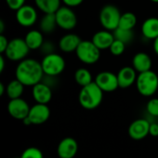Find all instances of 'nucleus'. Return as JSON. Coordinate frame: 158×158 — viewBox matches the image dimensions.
Returning <instances> with one entry per match:
<instances>
[{
    "instance_id": "16",
    "label": "nucleus",
    "mask_w": 158,
    "mask_h": 158,
    "mask_svg": "<svg viewBox=\"0 0 158 158\" xmlns=\"http://www.w3.org/2000/svg\"><path fill=\"white\" fill-rule=\"evenodd\" d=\"M32 97L37 104L47 105L52 99V90L47 84L39 82L32 86Z\"/></svg>"
},
{
    "instance_id": "40",
    "label": "nucleus",
    "mask_w": 158,
    "mask_h": 158,
    "mask_svg": "<svg viewBox=\"0 0 158 158\" xmlns=\"http://www.w3.org/2000/svg\"><path fill=\"white\" fill-rule=\"evenodd\" d=\"M15 158H20V156H19V157H15Z\"/></svg>"
},
{
    "instance_id": "8",
    "label": "nucleus",
    "mask_w": 158,
    "mask_h": 158,
    "mask_svg": "<svg viewBox=\"0 0 158 158\" xmlns=\"http://www.w3.org/2000/svg\"><path fill=\"white\" fill-rule=\"evenodd\" d=\"M56 24L59 28L65 31H71L73 30L78 22L77 16L75 12L67 6H60L58 10L55 13Z\"/></svg>"
},
{
    "instance_id": "2",
    "label": "nucleus",
    "mask_w": 158,
    "mask_h": 158,
    "mask_svg": "<svg viewBox=\"0 0 158 158\" xmlns=\"http://www.w3.org/2000/svg\"><path fill=\"white\" fill-rule=\"evenodd\" d=\"M103 97L104 92L94 81H93L92 83L81 87L79 94V103L84 109L94 110L101 105Z\"/></svg>"
},
{
    "instance_id": "6",
    "label": "nucleus",
    "mask_w": 158,
    "mask_h": 158,
    "mask_svg": "<svg viewBox=\"0 0 158 158\" xmlns=\"http://www.w3.org/2000/svg\"><path fill=\"white\" fill-rule=\"evenodd\" d=\"M42 68L44 73L49 77H56L61 74L66 68V61L62 56L56 53L45 55L43 58Z\"/></svg>"
},
{
    "instance_id": "41",
    "label": "nucleus",
    "mask_w": 158,
    "mask_h": 158,
    "mask_svg": "<svg viewBox=\"0 0 158 158\" xmlns=\"http://www.w3.org/2000/svg\"><path fill=\"white\" fill-rule=\"evenodd\" d=\"M157 122H158V120H157Z\"/></svg>"
},
{
    "instance_id": "12",
    "label": "nucleus",
    "mask_w": 158,
    "mask_h": 158,
    "mask_svg": "<svg viewBox=\"0 0 158 158\" xmlns=\"http://www.w3.org/2000/svg\"><path fill=\"white\" fill-rule=\"evenodd\" d=\"M50 113L51 112L47 105L36 103L31 107L28 118L32 125H42L49 119Z\"/></svg>"
},
{
    "instance_id": "1",
    "label": "nucleus",
    "mask_w": 158,
    "mask_h": 158,
    "mask_svg": "<svg viewBox=\"0 0 158 158\" xmlns=\"http://www.w3.org/2000/svg\"><path fill=\"white\" fill-rule=\"evenodd\" d=\"M44 74L42 64L33 58H25L21 60L15 71L16 79L24 86H34L41 82Z\"/></svg>"
},
{
    "instance_id": "4",
    "label": "nucleus",
    "mask_w": 158,
    "mask_h": 158,
    "mask_svg": "<svg viewBox=\"0 0 158 158\" xmlns=\"http://www.w3.org/2000/svg\"><path fill=\"white\" fill-rule=\"evenodd\" d=\"M101 50L95 46L92 41L83 40L79 44L76 50V56L78 59L86 65L95 64L101 56Z\"/></svg>"
},
{
    "instance_id": "13",
    "label": "nucleus",
    "mask_w": 158,
    "mask_h": 158,
    "mask_svg": "<svg viewBox=\"0 0 158 158\" xmlns=\"http://www.w3.org/2000/svg\"><path fill=\"white\" fill-rule=\"evenodd\" d=\"M150 122L144 118H139L131 122L129 127V136L135 141H141L146 138L149 134Z\"/></svg>"
},
{
    "instance_id": "38",
    "label": "nucleus",
    "mask_w": 158,
    "mask_h": 158,
    "mask_svg": "<svg viewBox=\"0 0 158 158\" xmlns=\"http://www.w3.org/2000/svg\"><path fill=\"white\" fill-rule=\"evenodd\" d=\"M5 31V24H4V21L3 20H0V34H3Z\"/></svg>"
},
{
    "instance_id": "30",
    "label": "nucleus",
    "mask_w": 158,
    "mask_h": 158,
    "mask_svg": "<svg viewBox=\"0 0 158 158\" xmlns=\"http://www.w3.org/2000/svg\"><path fill=\"white\" fill-rule=\"evenodd\" d=\"M146 110L151 116L158 118V98H152L149 100L146 105Z\"/></svg>"
},
{
    "instance_id": "20",
    "label": "nucleus",
    "mask_w": 158,
    "mask_h": 158,
    "mask_svg": "<svg viewBox=\"0 0 158 158\" xmlns=\"http://www.w3.org/2000/svg\"><path fill=\"white\" fill-rule=\"evenodd\" d=\"M142 33L143 37L149 40H155L158 37V18H148L142 25Z\"/></svg>"
},
{
    "instance_id": "17",
    "label": "nucleus",
    "mask_w": 158,
    "mask_h": 158,
    "mask_svg": "<svg viewBox=\"0 0 158 158\" xmlns=\"http://www.w3.org/2000/svg\"><path fill=\"white\" fill-rule=\"evenodd\" d=\"M81 41L82 40L80 38L79 35L75 33H67L60 38L58 42V45L62 52L72 53V52H76Z\"/></svg>"
},
{
    "instance_id": "34",
    "label": "nucleus",
    "mask_w": 158,
    "mask_h": 158,
    "mask_svg": "<svg viewBox=\"0 0 158 158\" xmlns=\"http://www.w3.org/2000/svg\"><path fill=\"white\" fill-rule=\"evenodd\" d=\"M149 135H151L153 137H158V122L150 124Z\"/></svg>"
},
{
    "instance_id": "25",
    "label": "nucleus",
    "mask_w": 158,
    "mask_h": 158,
    "mask_svg": "<svg viewBox=\"0 0 158 158\" xmlns=\"http://www.w3.org/2000/svg\"><path fill=\"white\" fill-rule=\"evenodd\" d=\"M74 79H75V81L81 87H84L93 82L92 73L89 71V69H87L85 68L78 69L74 74Z\"/></svg>"
},
{
    "instance_id": "22",
    "label": "nucleus",
    "mask_w": 158,
    "mask_h": 158,
    "mask_svg": "<svg viewBox=\"0 0 158 158\" xmlns=\"http://www.w3.org/2000/svg\"><path fill=\"white\" fill-rule=\"evenodd\" d=\"M38 9L44 14H54L60 7L61 0H34Z\"/></svg>"
},
{
    "instance_id": "35",
    "label": "nucleus",
    "mask_w": 158,
    "mask_h": 158,
    "mask_svg": "<svg viewBox=\"0 0 158 158\" xmlns=\"http://www.w3.org/2000/svg\"><path fill=\"white\" fill-rule=\"evenodd\" d=\"M4 69H5V58L1 54L0 55V73L4 71Z\"/></svg>"
},
{
    "instance_id": "14",
    "label": "nucleus",
    "mask_w": 158,
    "mask_h": 158,
    "mask_svg": "<svg viewBox=\"0 0 158 158\" xmlns=\"http://www.w3.org/2000/svg\"><path fill=\"white\" fill-rule=\"evenodd\" d=\"M78 143L71 137H66L57 145V156L59 158H73L78 153Z\"/></svg>"
},
{
    "instance_id": "18",
    "label": "nucleus",
    "mask_w": 158,
    "mask_h": 158,
    "mask_svg": "<svg viewBox=\"0 0 158 158\" xmlns=\"http://www.w3.org/2000/svg\"><path fill=\"white\" fill-rule=\"evenodd\" d=\"M114 41H115V37H114L113 32L107 30L97 31L96 33L94 34L93 39H92V42L100 50L109 49Z\"/></svg>"
},
{
    "instance_id": "27",
    "label": "nucleus",
    "mask_w": 158,
    "mask_h": 158,
    "mask_svg": "<svg viewBox=\"0 0 158 158\" xmlns=\"http://www.w3.org/2000/svg\"><path fill=\"white\" fill-rule=\"evenodd\" d=\"M113 34H114L115 39L119 40L125 43L126 44L131 43L134 38V33L132 30H125V29L118 28L113 31Z\"/></svg>"
},
{
    "instance_id": "10",
    "label": "nucleus",
    "mask_w": 158,
    "mask_h": 158,
    "mask_svg": "<svg viewBox=\"0 0 158 158\" xmlns=\"http://www.w3.org/2000/svg\"><path fill=\"white\" fill-rule=\"evenodd\" d=\"M30 106L28 103L20 98L11 99L7 104V112L8 114L15 119L23 120L25 118L28 117L30 113Z\"/></svg>"
},
{
    "instance_id": "36",
    "label": "nucleus",
    "mask_w": 158,
    "mask_h": 158,
    "mask_svg": "<svg viewBox=\"0 0 158 158\" xmlns=\"http://www.w3.org/2000/svg\"><path fill=\"white\" fill-rule=\"evenodd\" d=\"M154 51L158 56V37L154 40Z\"/></svg>"
},
{
    "instance_id": "26",
    "label": "nucleus",
    "mask_w": 158,
    "mask_h": 158,
    "mask_svg": "<svg viewBox=\"0 0 158 158\" xmlns=\"http://www.w3.org/2000/svg\"><path fill=\"white\" fill-rule=\"evenodd\" d=\"M137 24V17L132 12H125L121 14L118 28L125 30H133Z\"/></svg>"
},
{
    "instance_id": "11",
    "label": "nucleus",
    "mask_w": 158,
    "mask_h": 158,
    "mask_svg": "<svg viewBox=\"0 0 158 158\" xmlns=\"http://www.w3.org/2000/svg\"><path fill=\"white\" fill-rule=\"evenodd\" d=\"M37 11L30 5H24L16 11V20L22 27H31L37 21Z\"/></svg>"
},
{
    "instance_id": "39",
    "label": "nucleus",
    "mask_w": 158,
    "mask_h": 158,
    "mask_svg": "<svg viewBox=\"0 0 158 158\" xmlns=\"http://www.w3.org/2000/svg\"><path fill=\"white\" fill-rule=\"evenodd\" d=\"M151 2H153V3H156V4H158V0H150Z\"/></svg>"
},
{
    "instance_id": "29",
    "label": "nucleus",
    "mask_w": 158,
    "mask_h": 158,
    "mask_svg": "<svg viewBox=\"0 0 158 158\" xmlns=\"http://www.w3.org/2000/svg\"><path fill=\"white\" fill-rule=\"evenodd\" d=\"M20 158H44V155L40 149L36 147H29L22 152Z\"/></svg>"
},
{
    "instance_id": "37",
    "label": "nucleus",
    "mask_w": 158,
    "mask_h": 158,
    "mask_svg": "<svg viewBox=\"0 0 158 158\" xmlns=\"http://www.w3.org/2000/svg\"><path fill=\"white\" fill-rule=\"evenodd\" d=\"M5 92H6V87H5V85L2 82H0V95L2 96L5 94Z\"/></svg>"
},
{
    "instance_id": "9",
    "label": "nucleus",
    "mask_w": 158,
    "mask_h": 158,
    "mask_svg": "<svg viewBox=\"0 0 158 158\" xmlns=\"http://www.w3.org/2000/svg\"><path fill=\"white\" fill-rule=\"evenodd\" d=\"M94 82L104 93H111L119 88L118 76L111 71H102L98 73Z\"/></svg>"
},
{
    "instance_id": "5",
    "label": "nucleus",
    "mask_w": 158,
    "mask_h": 158,
    "mask_svg": "<svg viewBox=\"0 0 158 158\" xmlns=\"http://www.w3.org/2000/svg\"><path fill=\"white\" fill-rule=\"evenodd\" d=\"M121 13L114 5H106L99 14V21L105 30L114 31L118 28Z\"/></svg>"
},
{
    "instance_id": "28",
    "label": "nucleus",
    "mask_w": 158,
    "mask_h": 158,
    "mask_svg": "<svg viewBox=\"0 0 158 158\" xmlns=\"http://www.w3.org/2000/svg\"><path fill=\"white\" fill-rule=\"evenodd\" d=\"M125 49H126V44L119 40L115 39V41L113 42V44H111L109 48V51L113 56H119L125 52Z\"/></svg>"
},
{
    "instance_id": "21",
    "label": "nucleus",
    "mask_w": 158,
    "mask_h": 158,
    "mask_svg": "<svg viewBox=\"0 0 158 158\" xmlns=\"http://www.w3.org/2000/svg\"><path fill=\"white\" fill-rule=\"evenodd\" d=\"M24 40H25L28 47L30 48V50L40 49L44 43L43 32L41 31H37V30H31V31H28Z\"/></svg>"
},
{
    "instance_id": "32",
    "label": "nucleus",
    "mask_w": 158,
    "mask_h": 158,
    "mask_svg": "<svg viewBox=\"0 0 158 158\" xmlns=\"http://www.w3.org/2000/svg\"><path fill=\"white\" fill-rule=\"evenodd\" d=\"M9 41L4 34H0V54H4L7 48Z\"/></svg>"
},
{
    "instance_id": "23",
    "label": "nucleus",
    "mask_w": 158,
    "mask_h": 158,
    "mask_svg": "<svg viewBox=\"0 0 158 158\" xmlns=\"http://www.w3.org/2000/svg\"><path fill=\"white\" fill-rule=\"evenodd\" d=\"M24 85L17 79L11 81L6 86V94L9 99H17L20 98L24 92Z\"/></svg>"
},
{
    "instance_id": "24",
    "label": "nucleus",
    "mask_w": 158,
    "mask_h": 158,
    "mask_svg": "<svg viewBox=\"0 0 158 158\" xmlns=\"http://www.w3.org/2000/svg\"><path fill=\"white\" fill-rule=\"evenodd\" d=\"M57 26L56 20V15L54 14H44L40 21V30L44 33H51L55 31Z\"/></svg>"
},
{
    "instance_id": "3",
    "label": "nucleus",
    "mask_w": 158,
    "mask_h": 158,
    "mask_svg": "<svg viewBox=\"0 0 158 158\" xmlns=\"http://www.w3.org/2000/svg\"><path fill=\"white\" fill-rule=\"evenodd\" d=\"M135 83L141 95L145 97L153 96L158 90L157 74L153 70L139 73Z\"/></svg>"
},
{
    "instance_id": "15",
    "label": "nucleus",
    "mask_w": 158,
    "mask_h": 158,
    "mask_svg": "<svg viewBox=\"0 0 158 158\" xmlns=\"http://www.w3.org/2000/svg\"><path fill=\"white\" fill-rule=\"evenodd\" d=\"M117 76L118 81V86L119 88L122 89L131 87L133 83L136 82L138 77L137 71L133 69V67H129V66L120 69Z\"/></svg>"
},
{
    "instance_id": "33",
    "label": "nucleus",
    "mask_w": 158,
    "mask_h": 158,
    "mask_svg": "<svg viewBox=\"0 0 158 158\" xmlns=\"http://www.w3.org/2000/svg\"><path fill=\"white\" fill-rule=\"evenodd\" d=\"M61 1L65 4V6L69 7H75L81 5L84 0H61Z\"/></svg>"
},
{
    "instance_id": "31",
    "label": "nucleus",
    "mask_w": 158,
    "mask_h": 158,
    "mask_svg": "<svg viewBox=\"0 0 158 158\" xmlns=\"http://www.w3.org/2000/svg\"><path fill=\"white\" fill-rule=\"evenodd\" d=\"M25 1L26 0H6V3L11 10L17 11L19 8L25 5Z\"/></svg>"
},
{
    "instance_id": "19",
    "label": "nucleus",
    "mask_w": 158,
    "mask_h": 158,
    "mask_svg": "<svg viewBox=\"0 0 158 158\" xmlns=\"http://www.w3.org/2000/svg\"><path fill=\"white\" fill-rule=\"evenodd\" d=\"M152 64L153 63L150 56L144 52H139L132 57V67L139 73L151 70Z\"/></svg>"
},
{
    "instance_id": "7",
    "label": "nucleus",
    "mask_w": 158,
    "mask_h": 158,
    "mask_svg": "<svg viewBox=\"0 0 158 158\" xmlns=\"http://www.w3.org/2000/svg\"><path fill=\"white\" fill-rule=\"evenodd\" d=\"M29 52L30 48L28 47L25 40L21 38H15L9 41L7 48L4 54L8 60L20 62L26 58Z\"/></svg>"
}]
</instances>
